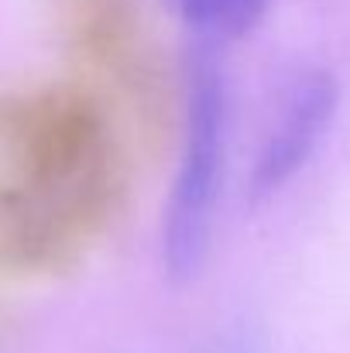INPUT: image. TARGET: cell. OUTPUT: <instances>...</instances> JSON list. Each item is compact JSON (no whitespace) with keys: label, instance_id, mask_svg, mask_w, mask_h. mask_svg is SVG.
<instances>
[{"label":"cell","instance_id":"obj_5","mask_svg":"<svg viewBox=\"0 0 350 353\" xmlns=\"http://www.w3.org/2000/svg\"><path fill=\"white\" fill-rule=\"evenodd\" d=\"M268 0H172L179 17L213 38H233L254 28Z\"/></svg>","mask_w":350,"mask_h":353},{"label":"cell","instance_id":"obj_1","mask_svg":"<svg viewBox=\"0 0 350 353\" xmlns=\"http://www.w3.org/2000/svg\"><path fill=\"white\" fill-rule=\"evenodd\" d=\"M124 158L86 86L0 93V278L55 274L110 227Z\"/></svg>","mask_w":350,"mask_h":353},{"label":"cell","instance_id":"obj_3","mask_svg":"<svg viewBox=\"0 0 350 353\" xmlns=\"http://www.w3.org/2000/svg\"><path fill=\"white\" fill-rule=\"evenodd\" d=\"M79 62L117 93L148 103L158 93L155 55L134 0H55Z\"/></svg>","mask_w":350,"mask_h":353},{"label":"cell","instance_id":"obj_4","mask_svg":"<svg viewBox=\"0 0 350 353\" xmlns=\"http://www.w3.org/2000/svg\"><path fill=\"white\" fill-rule=\"evenodd\" d=\"M337 97H340L337 79L323 69H309L289 86L278 114L271 120V130L261 144V154L254 161L251 192L257 199L275 196L313 158V151L320 148L323 134L333 123Z\"/></svg>","mask_w":350,"mask_h":353},{"label":"cell","instance_id":"obj_2","mask_svg":"<svg viewBox=\"0 0 350 353\" xmlns=\"http://www.w3.org/2000/svg\"><path fill=\"white\" fill-rule=\"evenodd\" d=\"M227 148V86L213 59H200L186 86L182 151L165 213V261L175 278H189L206 250Z\"/></svg>","mask_w":350,"mask_h":353}]
</instances>
